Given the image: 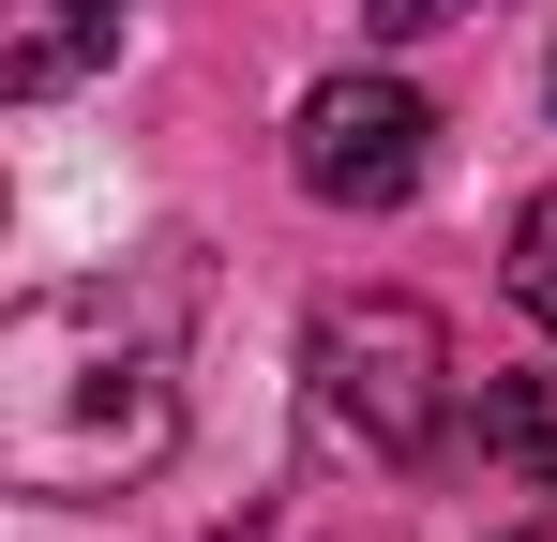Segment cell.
Returning <instances> with one entry per match:
<instances>
[{
    "label": "cell",
    "mask_w": 557,
    "mask_h": 542,
    "mask_svg": "<svg viewBox=\"0 0 557 542\" xmlns=\"http://www.w3.org/2000/svg\"><path fill=\"white\" fill-rule=\"evenodd\" d=\"M512 542H528V528H512Z\"/></svg>",
    "instance_id": "cell-8"
},
{
    "label": "cell",
    "mask_w": 557,
    "mask_h": 542,
    "mask_svg": "<svg viewBox=\"0 0 557 542\" xmlns=\"http://www.w3.org/2000/svg\"><path fill=\"white\" fill-rule=\"evenodd\" d=\"M61 15H121V0H61Z\"/></svg>",
    "instance_id": "cell-7"
},
{
    "label": "cell",
    "mask_w": 557,
    "mask_h": 542,
    "mask_svg": "<svg viewBox=\"0 0 557 542\" xmlns=\"http://www.w3.org/2000/svg\"><path fill=\"white\" fill-rule=\"evenodd\" d=\"M482 452L557 482V377H482Z\"/></svg>",
    "instance_id": "cell-4"
},
{
    "label": "cell",
    "mask_w": 557,
    "mask_h": 542,
    "mask_svg": "<svg viewBox=\"0 0 557 542\" xmlns=\"http://www.w3.org/2000/svg\"><path fill=\"white\" fill-rule=\"evenodd\" d=\"M512 301H528V332H557V196L512 211Z\"/></svg>",
    "instance_id": "cell-5"
},
{
    "label": "cell",
    "mask_w": 557,
    "mask_h": 542,
    "mask_svg": "<svg viewBox=\"0 0 557 542\" xmlns=\"http://www.w3.org/2000/svg\"><path fill=\"white\" fill-rule=\"evenodd\" d=\"M453 15H467V0H362L376 46H422V30H453Z\"/></svg>",
    "instance_id": "cell-6"
},
{
    "label": "cell",
    "mask_w": 557,
    "mask_h": 542,
    "mask_svg": "<svg viewBox=\"0 0 557 542\" xmlns=\"http://www.w3.org/2000/svg\"><path fill=\"white\" fill-rule=\"evenodd\" d=\"M301 407H317V438L362 452V467H422V452L453 438V332H437V301H407V286L317 301V332H301Z\"/></svg>",
    "instance_id": "cell-2"
},
{
    "label": "cell",
    "mask_w": 557,
    "mask_h": 542,
    "mask_svg": "<svg viewBox=\"0 0 557 542\" xmlns=\"http://www.w3.org/2000/svg\"><path fill=\"white\" fill-rule=\"evenodd\" d=\"M422 151H437V106L407 76H317L301 121H286V167L317 211H407L422 196Z\"/></svg>",
    "instance_id": "cell-3"
},
{
    "label": "cell",
    "mask_w": 557,
    "mask_h": 542,
    "mask_svg": "<svg viewBox=\"0 0 557 542\" xmlns=\"http://www.w3.org/2000/svg\"><path fill=\"white\" fill-rule=\"evenodd\" d=\"M182 452V347L166 301L121 286H46L0 332V467L30 497H121Z\"/></svg>",
    "instance_id": "cell-1"
}]
</instances>
